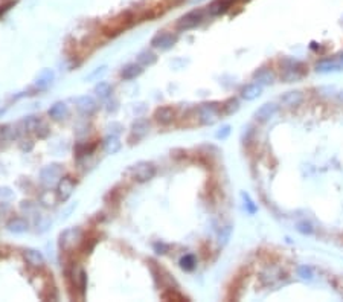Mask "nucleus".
Masks as SVG:
<instances>
[{
  "mask_svg": "<svg viewBox=\"0 0 343 302\" xmlns=\"http://www.w3.org/2000/svg\"><path fill=\"white\" fill-rule=\"evenodd\" d=\"M297 276L303 281H313L314 272H313V268L308 267V265H299L297 267Z\"/></svg>",
  "mask_w": 343,
  "mask_h": 302,
  "instance_id": "29",
  "label": "nucleus"
},
{
  "mask_svg": "<svg viewBox=\"0 0 343 302\" xmlns=\"http://www.w3.org/2000/svg\"><path fill=\"white\" fill-rule=\"evenodd\" d=\"M8 230L10 232H13V233H23V232H26L28 229H29V224H28V221L26 220H23V218H13L10 223H8Z\"/></svg>",
  "mask_w": 343,
  "mask_h": 302,
  "instance_id": "22",
  "label": "nucleus"
},
{
  "mask_svg": "<svg viewBox=\"0 0 343 302\" xmlns=\"http://www.w3.org/2000/svg\"><path fill=\"white\" fill-rule=\"evenodd\" d=\"M230 134V125H223L220 128V131H217V139H226L227 136Z\"/></svg>",
  "mask_w": 343,
  "mask_h": 302,
  "instance_id": "35",
  "label": "nucleus"
},
{
  "mask_svg": "<svg viewBox=\"0 0 343 302\" xmlns=\"http://www.w3.org/2000/svg\"><path fill=\"white\" fill-rule=\"evenodd\" d=\"M93 150H95V145H92V147H87V145H84V144H80V145H77V148H75V153H77V156H78V157H83V156H87V154H90Z\"/></svg>",
  "mask_w": 343,
  "mask_h": 302,
  "instance_id": "34",
  "label": "nucleus"
},
{
  "mask_svg": "<svg viewBox=\"0 0 343 302\" xmlns=\"http://www.w3.org/2000/svg\"><path fill=\"white\" fill-rule=\"evenodd\" d=\"M179 264H180V267L183 268V270L191 272V270H194L195 265H197V259H195V256H194V255L188 253V255H185V256H182V258H180Z\"/></svg>",
  "mask_w": 343,
  "mask_h": 302,
  "instance_id": "27",
  "label": "nucleus"
},
{
  "mask_svg": "<svg viewBox=\"0 0 343 302\" xmlns=\"http://www.w3.org/2000/svg\"><path fill=\"white\" fill-rule=\"evenodd\" d=\"M75 104H77V109L84 115V116H92L96 110H98V104L96 101L92 98V96H80L75 99Z\"/></svg>",
  "mask_w": 343,
  "mask_h": 302,
  "instance_id": "7",
  "label": "nucleus"
},
{
  "mask_svg": "<svg viewBox=\"0 0 343 302\" xmlns=\"http://www.w3.org/2000/svg\"><path fill=\"white\" fill-rule=\"evenodd\" d=\"M239 110V101L236 98H229L227 101H224V103L221 104V112L224 115H233Z\"/></svg>",
  "mask_w": 343,
  "mask_h": 302,
  "instance_id": "24",
  "label": "nucleus"
},
{
  "mask_svg": "<svg viewBox=\"0 0 343 302\" xmlns=\"http://www.w3.org/2000/svg\"><path fill=\"white\" fill-rule=\"evenodd\" d=\"M239 93H241V98L246 99V101H255L256 98L261 96V93H262V86L258 84V83H250V84L243 86L241 90H239Z\"/></svg>",
  "mask_w": 343,
  "mask_h": 302,
  "instance_id": "15",
  "label": "nucleus"
},
{
  "mask_svg": "<svg viewBox=\"0 0 343 302\" xmlns=\"http://www.w3.org/2000/svg\"><path fill=\"white\" fill-rule=\"evenodd\" d=\"M142 72H144V69H142V66L139 63H137V64L136 63H130V64H127V66L122 67L121 78L130 81V80H134V78H137L139 75H142Z\"/></svg>",
  "mask_w": 343,
  "mask_h": 302,
  "instance_id": "16",
  "label": "nucleus"
},
{
  "mask_svg": "<svg viewBox=\"0 0 343 302\" xmlns=\"http://www.w3.org/2000/svg\"><path fill=\"white\" fill-rule=\"evenodd\" d=\"M7 128H2V127H0V139H4L5 138V134H7Z\"/></svg>",
  "mask_w": 343,
  "mask_h": 302,
  "instance_id": "38",
  "label": "nucleus"
},
{
  "mask_svg": "<svg viewBox=\"0 0 343 302\" xmlns=\"http://www.w3.org/2000/svg\"><path fill=\"white\" fill-rule=\"evenodd\" d=\"M154 119L160 124V125H168L176 119V110L169 106H162L159 109H156L154 112Z\"/></svg>",
  "mask_w": 343,
  "mask_h": 302,
  "instance_id": "12",
  "label": "nucleus"
},
{
  "mask_svg": "<svg viewBox=\"0 0 343 302\" xmlns=\"http://www.w3.org/2000/svg\"><path fill=\"white\" fill-rule=\"evenodd\" d=\"M236 0H214V2L209 5V13L212 16H221L224 14Z\"/></svg>",
  "mask_w": 343,
  "mask_h": 302,
  "instance_id": "18",
  "label": "nucleus"
},
{
  "mask_svg": "<svg viewBox=\"0 0 343 302\" xmlns=\"http://www.w3.org/2000/svg\"><path fill=\"white\" fill-rule=\"evenodd\" d=\"M230 237H232V226H224V227H221L220 235H218L220 244H221V246H226V244L229 243Z\"/></svg>",
  "mask_w": 343,
  "mask_h": 302,
  "instance_id": "31",
  "label": "nucleus"
},
{
  "mask_svg": "<svg viewBox=\"0 0 343 302\" xmlns=\"http://www.w3.org/2000/svg\"><path fill=\"white\" fill-rule=\"evenodd\" d=\"M198 121L203 125H212L221 115V106L218 103H204L198 107Z\"/></svg>",
  "mask_w": 343,
  "mask_h": 302,
  "instance_id": "2",
  "label": "nucleus"
},
{
  "mask_svg": "<svg viewBox=\"0 0 343 302\" xmlns=\"http://www.w3.org/2000/svg\"><path fill=\"white\" fill-rule=\"evenodd\" d=\"M121 147H122V144L116 134H110V136H107L104 139V142H102V148H104V151L107 154H116L121 150Z\"/></svg>",
  "mask_w": 343,
  "mask_h": 302,
  "instance_id": "19",
  "label": "nucleus"
},
{
  "mask_svg": "<svg viewBox=\"0 0 343 302\" xmlns=\"http://www.w3.org/2000/svg\"><path fill=\"white\" fill-rule=\"evenodd\" d=\"M75 189V180L72 177H63L60 182H58V188H57V194H58V198L61 201H66L69 197L72 195Z\"/></svg>",
  "mask_w": 343,
  "mask_h": 302,
  "instance_id": "10",
  "label": "nucleus"
},
{
  "mask_svg": "<svg viewBox=\"0 0 343 302\" xmlns=\"http://www.w3.org/2000/svg\"><path fill=\"white\" fill-rule=\"evenodd\" d=\"M130 173L136 182L144 183L156 176V166L151 162H139L130 168Z\"/></svg>",
  "mask_w": 343,
  "mask_h": 302,
  "instance_id": "3",
  "label": "nucleus"
},
{
  "mask_svg": "<svg viewBox=\"0 0 343 302\" xmlns=\"http://www.w3.org/2000/svg\"><path fill=\"white\" fill-rule=\"evenodd\" d=\"M335 58H337V61H338V64H340V69H343V51L338 52V54L335 55Z\"/></svg>",
  "mask_w": 343,
  "mask_h": 302,
  "instance_id": "37",
  "label": "nucleus"
},
{
  "mask_svg": "<svg viewBox=\"0 0 343 302\" xmlns=\"http://www.w3.org/2000/svg\"><path fill=\"white\" fill-rule=\"evenodd\" d=\"M162 299H165V300H186V297L182 293L176 291L174 288H169L168 291H165L162 294Z\"/></svg>",
  "mask_w": 343,
  "mask_h": 302,
  "instance_id": "30",
  "label": "nucleus"
},
{
  "mask_svg": "<svg viewBox=\"0 0 343 302\" xmlns=\"http://www.w3.org/2000/svg\"><path fill=\"white\" fill-rule=\"evenodd\" d=\"M278 110H279V106L278 104H274V103H265V104H262L256 112H255V119L258 121V122H267V121H270L274 115L278 113Z\"/></svg>",
  "mask_w": 343,
  "mask_h": 302,
  "instance_id": "8",
  "label": "nucleus"
},
{
  "mask_svg": "<svg viewBox=\"0 0 343 302\" xmlns=\"http://www.w3.org/2000/svg\"><path fill=\"white\" fill-rule=\"evenodd\" d=\"M297 230H299L300 233H303V235H311V233L314 232L313 224H311V223H308V221H300V223H297Z\"/></svg>",
  "mask_w": 343,
  "mask_h": 302,
  "instance_id": "33",
  "label": "nucleus"
},
{
  "mask_svg": "<svg viewBox=\"0 0 343 302\" xmlns=\"http://www.w3.org/2000/svg\"><path fill=\"white\" fill-rule=\"evenodd\" d=\"M22 124H23V127H25V130H26L28 133H36L37 128L40 127L42 121H40V118H37V116H28Z\"/></svg>",
  "mask_w": 343,
  "mask_h": 302,
  "instance_id": "26",
  "label": "nucleus"
},
{
  "mask_svg": "<svg viewBox=\"0 0 343 302\" xmlns=\"http://www.w3.org/2000/svg\"><path fill=\"white\" fill-rule=\"evenodd\" d=\"M203 20V13L200 10H195V11H191L188 14H185L183 17H180L177 20V29L179 31H189V29H194L195 26H198Z\"/></svg>",
  "mask_w": 343,
  "mask_h": 302,
  "instance_id": "5",
  "label": "nucleus"
},
{
  "mask_svg": "<svg viewBox=\"0 0 343 302\" xmlns=\"http://www.w3.org/2000/svg\"><path fill=\"white\" fill-rule=\"evenodd\" d=\"M61 174V168L58 165H49L48 168H45V170L42 171V179L45 183H52L58 176Z\"/></svg>",
  "mask_w": 343,
  "mask_h": 302,
  "instance_id": "21",
  "label": "nucleus"
},
{
  "mask_svg": "<svg viewBox=\"0 0 343 302\" xmlns=\"http://www.w3.org/2000/svg\"><path fill=\"white\" fill-rule=\"evenodd\" d=\"M52 81H54V72H52L51 69H46V71H43V72L39 75L36 84H37L39 89H48V87L52 84Z\"/></svg>",
  "mask_w": 343,
  "mask_h": 302,
  "instance_id": "23",
  "label": "nucleus"
},
{
  "mask_svg": "<svg viewBox=\"0 0 343 302\" xmlns=\"http://www.w3.org/2000/svg\"><path fill=\"white\" fill-rule=\"evenodd\" d=\"M148 128H150V124L147 121H136L131 127V134H130V144H137L141 139H144L147 136L148 133Z\"/></svg>",
  "mask_w": 343,
  "mask_h": 302,
  "instance_id": "9",
  "label": "nucleus"
},
{
  "mask_svg": "<svg viewBox=\"0 0 343 302\" xmlns=\"http://www.w3.org/2000/svg\"><path fill=\"white\" fill-rule=\"evenodd\" d=\"M314 71L317 74H331V72H337L341 69H340V64H338L337 58H322L316 63Z\"/></svg>",
  "mask_w": 343,
  "mask_h": 302,
  "instance_id": "11",
  "label": "nucleus"
},
{
  "mask_svg": "<svg viewBox=\"0 0 343 302\" xmlns=\"http://www.w3.org/2000/svg\"><path fill=\"white\" fill-rule=\"evenodd\" d=\"M168 250H169V246L168 244H165V243H154V252L156 253L165 255V253H168Z\"/></svg>",
  "mask_w": 343,
  "mask_h": 302,
  "instance_id": "36",
  "label": "nucleus"
},
{
  "mask_svg": "<svg viewBox=\"0 0 343 302\" xmlns=\"http://www.w3.org/2000/svg\"><path fill=\"white\" fill-rule=\"evenodd\" d=\"M137 61H139L141 66H153L157 61V57L151 51H144L139 54V57H137Z\"/></svg>",
  "mask_w": 343,
  "mask_h": 302,
  "instance_id": "28",
  "label": "nucleus"
},
{
  "mask_svg": "<svg viewBox=\"0 0 343 302\" xmlns=\"http://www.w3.org/2000/svg\"><path fill=\"white\" fill-rule=\"evenodd\" d=\"M81 235H83V232L80 229H75V227L66 229L60 235V247L63 250H71L77 244V241L81 240Z\"/></svg>",
  "mask_w": 343,
  "mask_h": 302,
  "instance_id": "6",
  "label": "nucleus"
},
{
  "mask_svg": "<svg viewBox=\"0 0 343 302\" xmlns=\"http://www.w3.org/2000/svg\"><path fill=\"white\" fill-rule=\"evenodd\" d=\"M306 75V67L303 63L296 61V60H285L282 64V74L281 80L284 83H294L299 81Z\"/></svg>",
  "mask_w": 343,
  "mask_h": 302,
  "instance_id": "1",
  "label": "nucleus"
},
{
  "mask_svg": "<svg viewBox=\"0 0 343 302\" xmlns=\"http://www.w3.org/2000/svg\"><path fill=\"white\" fill-rule=\"evenodd\" d=\"M303 99H305V96H303V93L300 90H290V92H287L285 95L281 96V103L285 107L293 109V107H299L303 103Z\"/></svg>",
  "mask_w": 343,
  "mask_h": 302,
  "instance_id": "14",
  "label": "nucleus"
},
{
  "mask_svg": "<svg viewBox=\"0 0 343 302\" xmlns=\"http://www.w3.org/2000/svg\"><path fill=\"white\" fill-rule=\"evenodd\" d=\"M176 43H177V36H174V34H171V32H166V31L156 34L151 40V46L156 49H162V51L171 49Z\"/></svg>",
  "mask_w": 343,
  "mask_h": 302,
  "instance_id": "4",
  "label": "nucleus"
},
{
  "mask_svg": "<svg viewBox=\"0 0 343 302\" xmlns=\"http://www.w3.org/2000/svg\"><path fill=\"white\" fill-rule=\"evenodd\" d=\"M48 115L54 119V121H61L64 118H67L69 115V109L64 103H55L49 110H48Z\"/></svg>",
  "mask_w": 343,
  "mask_h": 302,
  "instance_id": "20",
  "label": "nucleus"
},
{
  "mask_svg": "<svg viewBox=\"0 0 343 302\" xmlns=\"http://www.w3.org/2000/svg\"><path fill=\"white\" fill-rule=\"evenodd\" d=\"M23 256H25V261L32 267H42L45 264V256L40 250L28 249V250H25Z\"/></svg>",
  "mask_w": 343,
  "mask_h": 302,
  "instance_id": "17",
  "label": "nucleus"
},
{
  "mask_svg": "<svg viewBox=\"0 0 343 302\" xmlns=\"http://www.w3.org/2000/svg\"><path fill=\"white\" fill-rule=\"evenodd\" d=\"M253 80L261 86H270L276 81V74L268 69V67H261L256 72H253Z\"/></svg>",
  "mask_w": 343,
  "mask_h": 302,
  "instance_id": "13",
  "label": "nucleus"
},
{
  "mask_svg": "<svg viewBox=\"0 0 343 302\" xmlns=\"http://www.w3.org/2000/svg\"><path fill=\"white\" fill-rule=\"evenodd\" d=\"M95 93L99 99H107L112 95V86L106 81H101L99 84H96L95 87Z\"/></svg>",
  "mask_w": 343,
  "mask_h": 302,
  "instance_id": "25",
  "label": "nucleus"
},
{
  "mask_svg": "<svg viewBox=\"0 0 343 302\" xmlns=\"http://www.w3.org/2000/svg\"><path fill=\"white\" fill-rule=\"evenodd\" d=\"M241 197H243V200H244V208H246V211H247L249 214H255V212L258 211V206L253 203V200L250 198V195L246 194V192H243Z\"/></svg>",
  "mask_w": 343,
  "mask_h": 302,
  "instance_id": "32",
  "label": "nucleus"
}]
</instances>
